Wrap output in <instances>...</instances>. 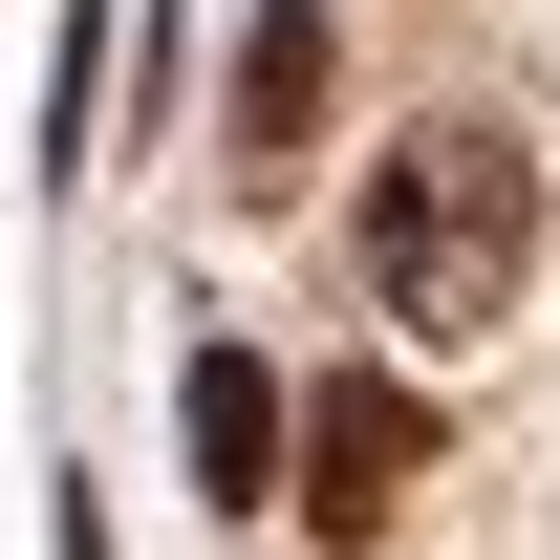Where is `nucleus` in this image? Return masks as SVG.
<instances>
[{"label":"nucleus","instance_id":"nucleus-1","mask_svg":"<svg viewBox=\"0 0 560 560\" xmlns=\"http://www.w3.org/2000/svg\"><path fill=\"white\" fill-rule=\"evenodd\" d=\"M366 302H388L410 346H495V324L539 302V151L475 130V108H431V130L366 173Z\"/></svg>","mask_w":560,"mask_h":560},{"label":"nucleus","instance_id":"nucleus-2","mask_svg":"<svg viewBox=\"0 0 560 560\" xmlns=\"http://www.w3.org/2000/svg\"><path fill=\"white\" fill-rule=\"evenodd\" d=\"M410 475H431V410H410V388H366V366H346V388L302 410V517H324V539H366V517H388V495H410Z\"/></svg>","mask_w":560,"mask_h":560},{"label":"nucleus","instance_id":"nucleus-3","mask_svg":"<svg viewBox=\"0 0 560 560\" xmlns=\"http://www.w3.org/2000/svg\"><path fill=\"white\" fill-rule=\"evenodd\" d=\"M324 86H346V0H259V22H237V151H302L324 130Z\"/></svg>","mask_w":560,"mask_h":560},{"label":"nucleus","instance_id":"nucleus-4","mask_svg":"<svg viewBox=\"0 0 560 560\" xmlns=\"http://www.w3.org/2000/svg\"><path fill=\"white\" fill-rule=\"evenodd\" d=\"M173 453H195V495H280V366L259 346H195L173 366Z\"/></svg>","mask_w":560,"mask_h":560}]
</instances>
